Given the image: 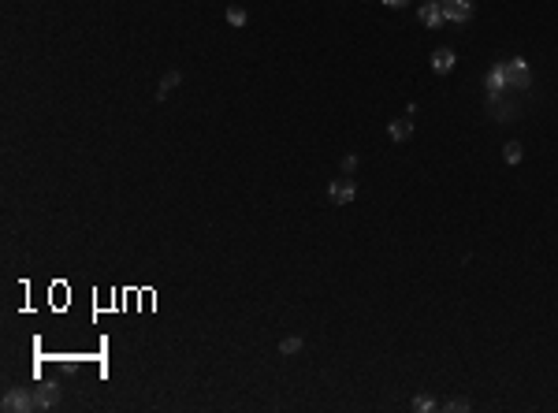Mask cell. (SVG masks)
I'll return each instance as SVG.
<instances>
[{
    "mask_svg": "<svg viewBox=\"0 0 558 413\" xmlns=\"http://www.w3.org/2000/svg\"><path fill=\"white\" fill-rule=\"evenodd\" d=\"M354 194H357V183L350 175H339L332 179V187H327V197H332V205H350L354 202Z\"/></svg>",
    "mask_w": 558,
    "mask_h": 413,
    "instance_id": "2",
    "label": "cell"
},
{
    "mask_svg": "<svg viewBox=\"0 0 558 413\" xmlns=\"http://www.w3.org/2000/svg\"><path fill=\"white\" fill-rule=\"evenodd\" d=\"M279 350H283L287 357H290V354H298V350H302V339H294V335H290V339L279 343Z\"/></svg>",
    "mask_w": 558,
    "mask_h": 413,
    "instance_id": "13",
    "label": "cell"
},
{
    "mask_svg": "<svg viewBox=\"0 0 558 413\" xmlns=\"http://www.w3.org/2000/svg\"><path fill=\"white\" fill-rule=\"evenodd\" d=\"M227 23H231V26H246V8H238V4L227 8Z\"/></svg>",
    "mask_w": 558,
    "mask_h": 413,
    "instance_id": "12",
    "label": "cell"
},
{
    "mask_svg": "<svg viewBox=\"0 0 558 413\" xmlns=\"http://www.w3.org/2000/svg\"><path fill=\"white\" fill-rule=\"evenodd\" d=\"M439 8L447 15V23H469V15H473L469 0H439Z\"/></svg>",
    "mask_w": 558,
    "mask_h": 413,
    "instance_id": "3",
    "label": "cell"
},
{
    "mask_svg": "<svg viewBox=\"0 0 558 413\" xmlns=\"http://www.w3.org/2000/svg\"><path fill=\"white\" fill-rule=\"evenodd\" d=\"M484 86H488V97H499V93L506 90V82H502V68H491V71H488V82H484Z\"/></svg>",
    "mask_w": 558,
    "mask_h": 413,
    "instance_id": "9",
    "label": "cell"
},
{
    "mask_svg": "<svg viewBox=\"0 0 558 413\" xmlns=\"http://www.w3.org/2000/svg\"><path fill=\"white\" fill-rule=\"evenodd\" d=\"M454 60H458L454 48H436V53H432V71H436V75L454 71Z\"/></svg>",
    "mask_w": 558,
    "mask_h": 413,
    "instance_id": "7",
    "label": "cell"
},
{
    "mask_svg": "<svg viewBox=\"0 0 558 413\" xmlns=\"http://www.w3.org/2000/svg\"><path fill=\"white\" fill-rule=\"evenodd\" d=\"M502 82H506V90H529V82H532L529 63H525L521 56L506 60V63H502Z\"/></svg>",
    "mask_w": 558,
    "mask_h": 413,
    "instance_id": "1",
    "label": "cell"
},
{
    "mask_svg": "<svg viewBox=\"0 0 558 413\" xmlns=\"http://www.w3.org/2000/svg\"><path fill=\"white\" fill-rule=\"evenodd\" d=\"M175 86H179V71H172V75H164V78H160V90H157V97H168V93H172Z\"/></svg>",
    "mask_w": 558,
    "mask_h": 413,
    "instance_id": "10",
    "label": "cell"
},
{
    "mask_svg": "<svg viewBox=\"0 0 558 413\" xmlns=\"http://www.w3.org/2000/svg\"><path fill=\"white\" fill-rule=\"evenodd\" d=\"M34 402H38V409H53V406L60 402V387H56V384L34 387Z\"/></svg>",
    "mask_w": 558,
    "mask_h": 413,
    "instance_id": "5",
    "label": "cell"
},
{
    "mask_svg": "<svg viewBox=\"0 0 558 413\" xmlns=\"http://www.w3.org/2000/svg\"><path fill=\"white\" fill-rule=\"evenodd\" d=\"M354 168H357V157H354V153H350V157H342V172H347V175H350Z\"/></svg>",
    "mask_w": 558,
    "mask_h": 413,
    "instance_id": "15",
    "label": "cell"
},
{
    "mask_svg": "<svg viewBox=\"0 0 558 413\" xmlns=\"http://www.w3.org/2000/svg\"><path fill=\"white\" fill-rule=\"evenodd\" d=\"M414 409L417 413H428V409H436V402L428 399V394H421V399H414Z\"/></svg>",
    "mask_w": 558,
    "mask_h": 413,
    "instance_id": "14",
    "label": "cell"
},
{
    "mask_svg": "<svg viewBox=\"0 0 558 413\" xmlns=\"http://www.w3.org/2000/svg\"><path fill=\"white\" fill-rule=\"evenodd\" d=\"M387 130H391V138H395V142H406L409 135H414V120H409V112H406V115H399V120H391V127H387Z\"/></svg>",
    "mask_w": 558,
    "mask_h": 413,
    "instance_id": "8",
    "label": "cell"
},
{
    "mask_svg": "<svg viewBox=\"0 0 558 413\" xmlns=\"http://www.w3.org/2000/svg\"><path fill=\"white\" fill-rule=\"evenodd\" d=\"M4 409H8V413H26V409H38L34 391H8V394H4Z\"/></svg>",
    "mask_w": 558,
    "mask_h": 413,
    "instance_id": "4",
    "label": "cell"
},
{
    "mask_svg": "<svg viewBox=\"0 0 558 413\" xmlns=\"http://www.w3.org/2000/svg\"><path fill=\"white\" fill-rule=\"evenodd\" d=\"M384 4H387V8H406L409 0H384Z\"/></svg>",
    "mask_w": 558,
    "mask_h": 413,
    "instance_id": "17",
    "label": "cell"
},
{
    "mask_svg": "<svg viewBox=\"0 0 558 413\" xmlns=\"http://www.w3.org/2000/svg\"><path fill=\"white\" fill-rule=\"evenodd\" d=\"M502 157H506V164H521V142H506Z\"/></svg>",
    "mask_w": 558,
    "mask_h": 413,
    "instance_id": "11",
    "label": "cell"
},
{
    "mask_svg": "<svg viewBox=\"0 0 558 413\" xmlns=\"http://www.w3.org/2000/svg\"><path fill=\"white\" fill-rule=\"evenodd\" d=\"M421 23H424V26H432V30H436V26H443V23H447V15H443V8H439V0H428V4L421 8Z\"/></svg>",
    "mask_w": 558,
    "mask_h": 413,
    "instance_id": "6",
    "label": "cell"
},
{
    "mask_svg": "<svg viewBox=\"0 0 558 413\" xmlns=\"http://www.w3.org/2000/svg\"><path fill=\"white\" fill-rule=\"evenodd\" d=\"M447 409H469V402L465 399H454V402H447Z\"/></svg>",
    "mask_w": 558,
    "mask_h": 413,
    "instance_id": "16",
    "label": "cell"
}]
</instances>
